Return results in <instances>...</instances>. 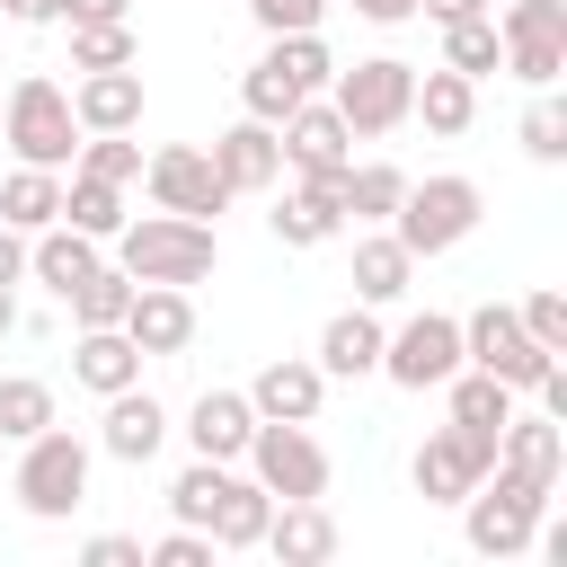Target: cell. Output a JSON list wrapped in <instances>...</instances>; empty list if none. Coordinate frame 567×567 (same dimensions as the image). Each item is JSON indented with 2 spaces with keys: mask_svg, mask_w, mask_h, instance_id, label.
<instances>
[{
  "mask_svg": "<svg viewBox=\"0 0 567 567\" xmlns=\"http://www.w3.org/2000/svg\"><path fill=\"white\" fill-rule=\"evenodd\" d=\"M213 257H221L213 221H186V213H142V221L115 230V266L133 284H204Z\"/></svg>",
  "mask_w": 567,
  "mask_h": 567,
  "instance_id": "1",
  "label": "cell"
},
{
  "mask_svg": "<svg viewBox=\"0 0 567 567\" xmlns=\"http://www.w3.org/2000/svg\"><path fill=\"white\" fill-rule=\"evenodd\" d=\"M0 142H9L27 168H71V159H80L71 89H62V80H44V71L9 80V97H0Z\"/></svg>",
  "mask_w": 567,
  "mask_h": 567,
  "instance_id": "2",
  "label": "cell"
},
{
  "mask_svg": "<svg viewBox=\"0 0 567 567\" xmlns=\"http://www.w3.org/2000/svg\"><path fill=\"white\" fill-rule=\"evenodd\" d=\"M478 213H487V195L470 186V177H408V195H399V213H390V239L425 266V257H443V248H461L470 230H478Z\"/></svg>",
  "mask_w": 567,
  "mask_h": 567,
  "instance_id": "3",
  "label": "cell"
},
{
  "mask_svg": "<svg viewBox=\"0 0 567 567\" xmlns=\"http://www.w3.org/2000/svg\"><path fill=\"white\" fill-rule=\"evenodd\" d=\"M337 80V62H328V44L319 35H266V53L248 62V80H239V106L257 115V124H284L301 97H319Z\"/></svg>",
  "mask_w": 567,
  "mask_h": 567,
  "instance_id": "4",
  "label": "cell"
},
{
  "mask_svg": "<svg viewBox=\"0 0 567 567\" xmlns=\"http://www.w3.org/2000/svg\"><path fill=\"white\" fill-rule=\"evenodd\" d=\"M18 505L35 514V523H62V514H80L89 505V443L71 434V425H44V434H27L18 443Z\"/></svg>",
  "mask_w": 567,
  "mask_h": 567,
  "instance_id": "5",
  "label": "cell"
},
{
  "mask_svg": "<svg viewBox=\"0 0 567 567\" xmlns=\"http://www.w3.org/2000/svg\"><path fill=\"white\" fill-rule=\"evenodd\" d=\"M549 496H558V487H532V478H514V470H487V478L461 496V532H470V549H478V558H523V549H532V523H540Z\"/></svg>",
  "mask_w": 567,
  "mask_h": 567,
  "instance_id": "6",
  "label": "cell"
},
{
  "mask_svg": "<svg viewBox=\"0 0 567 567\" xmlns=\"http://www.w3.org/2000/svg\"><path fill=\"white\" fill-rule=\"evenodd\" d=\"M408 97H416V62H399V53H372V62H354V71H337V115H346V133L354 142H381V133H399L408 124Z\"/></svg>",
  "mask_w": 567,
  "mask_h": 567,
  "instance_id": "7",
  "label": "cell"
},
{
  "mask_svg": "<svg viewBox=\"0 0 567 567\" xmlns=\"http://www.w3.org/2000/svg\"><path fill=\"white\" fill-rule=\"evenodd\" d=\"M248 478L266 487V496H328V452H319V434L310 425H284V416H257V434H248Z\"/></svg>",
  "mask_w": 567,
  "mask_h": 567,
  "instance_id": "8",
  "label": "cell"
},
{
  "mask_svg": "<svg viewBox=\"0 0 567 567\" xmlns=\"http://www.w3.org/2000/svg\"><path fill=\"white\" fill-rule=\"evenodd\" d=\"M461 363L496 372L505 390H532V381H540L558 354H549V346H532V328H523L505 301H487V310H470V319H461Z\"/></svg>",
  "mask_w": 567,
  "mask_h": 567,
  "instance_id": "9",
  "label": "cell"
},
{
  "mask_svg": "<svg viewBox=\"0 0 567 567\" xmlns=\"http://www.w3.org/2000/svg\"><path fill=\"white\" fill-rule=\"evenodd\" d=\"M142 186H151V204H159V213H186V221H213V213L230 204V186H221L213 151H195V142L151 151V159H142Z\"/></svg>",
  "mask_w": 567,
  "mask_h": 567,
  "instance_id": "10",
  "label": "cell"
},
{
  "mask_svg": "<svg viewBox=\"0 0 567 567\" xmlns=\"http://www.w3.org/2000/svg\"><path fill=\"white\" fill-rule=\"evenodd\" d=\"M381 372H390L399 390H443V381L461 372V319L416 310L399 337H381Z\"/></svg>",
  "mask_w": 567,
  "mask_h": 567,
  "instance_id": "11",
  "label": "cell"
},
{
  "mask_svg": "<svg viewBox=\"0 0 567 567\" xmlns=\"http://www.w3.org/2000/svg\"><path fill=\"white\" fill-rule=\"evenodd\" d=\"M487 470H496V443H478V434L443 425V434H425V443H416V470H408V478H416V496H425V505H461Z\"/></svg>",
  "mask_w": 567,
  "mask_h": 567,
  "instance_id": "12",
  "label": "cell"
},
{
  "mask_svg": "<svg viewBox=\"0 0 567 567\" xmlns=\"http://www.w3.org/2000/svg\"><path fill=\"white\" fill-rule=\"evenodd\" d=\"M275 142H284V168H301V177H337V168L354 159L346 115H337V106H319V97H301V106L275 124Z\"/></svg>",
  "mask_w": 567,
  "mask_h": 567,
  "instance_id": "13",
  "label": "cell"
},
{
  "mask_svg": "<svg viewBox=\"0 0 567 567\" xmlns=\"http://www.w3.org/2000/svg\"><path fill=\"white\" fill-rule=\"evenodd\" d=\"M213 168H221L230 195H275V186H284V142H275V124L239 115L230 133H213Z\"/></svg>",
  "mask_w": 567,
  "mask_h": 567,
  "instance_id": "14",
  "label": "cell"
},
{
  "mask_svg": "<svg viewBox=\"0 0 567 567\" xmlns=\"http://www.w3.org/2000/svg\"><path fill=\"white\" fill-rule=\"evenodd\" d=\"M346 177V168H337ZM337 177H301L292 195L275 186V213H266V230L284 239V248H328L337 230H346V204H337Z\"/></svg>",
  "mask_w": 567,
  "mask_h": 567,
  "instance_id": "15",
  "label": "cell"
},
{
  "mask_svg": "<svg viewBox=\"0 0 567 567\" xmlns=\"http://www.w3.org/2000/svg\"><path fill=\"white\" fill-rule=\"evenodd\" d=\"M124 337H133L142 354H186V346H195V301H186V284H133Z\"/></svg>",
  "mask_w": 567,
  "mask_h": 567,
  "instance_id": "16",
  "label": "cell"
},
{
  "mask_svg": "<svg viewBox=\"0 0 567 567\" xmlns=\"http://www.w3.org/2000/svg\"><path fill=\"white\" fill-rule=\"evenodd\" d=\"M257 549H275L284 567H328L337 558V523H328V505L319 496H275V514H266V540Z\"/></svg>",
  "mask_w": 567,
  "mask_h": 567,
  "instance_id": "17",
  "label": "cell"
},
{
  "mask_svg": "<svg viewBox=\"0 0 567 567\" xmlns=\"http://www.w3.org/2000/svg\"><path fill=\"white\" fill-rule=\"evenodd\" d=\"M71 115H80V133H133V124H142V71H133V62L80 71V80H71Z\"/></svg>",
  "mask_w": 567,
  "mask_h": 567,
  "instance_id": "18",
  "label": "cell"
},
{
  "mask_svg": "<svg viewBox=\"0 0 567 567\" xmlns=\"http://www.w3.org/2000/svg\"><path fill=\"white\" fill-rule=\"evenodd\" d=\"M319 399H328V372H319L310 354H275V363L248 381V408H257V416H284V425H310Z\"/></svg>",
  "mask_w": 567,
  "mask_h": 567,
  "instance_id": "19",
  "label": "cell"
},
{
  "mask_svg": "<svg viewBox=\"0 0 567 567\" xmlns=\"http://www.w3.org/2000/svg\"><path fill=\"white\" fill-rule=\"evenodd\" d=\"M496 470H514V478H532V487H558V470H567V425L514 408L505 434H496Z\"/></svg>",
  "mask_w": 567,
  "mask_h": 567,
  "instance_id": "20",
  "label": "cell"
},
{
  "mask_svg": "<svg viewBox=\"0 0 567 567\" xmlns=\"http://www.w3.org/2000/svg\"><path fill=\"white\" fill-rule=\"evenodd\" d=\"M97 443H106L115 461H133V470H142V461L168 443V408H159L142 381H133V390H106V425H97Z\"/></svg>",
  "mask_w": 567,
  "mask_h": 567,
  "instance_id": "21",
  "label": "cell"
},
{
  "mask_svg": "<svg viewBox=\"0 0 567 567\" xmlns=\"http://www.w3.org/2000/svg\"><path fill=\"white\" fill-rule=\"evenodd\" d=\"M248 434H257L248 390H204V399L186 408V443H195V461H239Z\"/></svg>",
  "mask_w": 567,
  "mask_h": 567,
  "instance_id": "22",
  "label": "cell"
},
{
  "mask_svg": "<svg viewBox=\"0 0 567 567\" xmlns=\"http://www.w3.org/2000/svg\"><path fill=\"white\" fill-rule=\"evenodd\" d=\"M89 266H97V239H89V230H71V221H44V230L27 239V275H35L53 301H71V292L89 284Z\"/></svg>",
  "mask_w": 567,
  "mask_h": 567,
  "instance_id": "23",
  "label": "cell"
},
{
  "mask_svg": "<svg viewBox=\"0 0 567 567\" xmlns=\"http://www.w3.org/2000/svg\"><path fill=\"white\" fill-rule=\"evenodd\" d=\"M328 381H363V372H381V319L354 301V310H337L328 328H319V354H310Z\"/></svg>",
  "mask_w": 567,
  "mask_h": 567,
  "instance_id": "24",
  "label": "cell"
},
{
  "mask_svg": "<svg viewBox=\"0 0 567 567\" xmlns=\"http://www.w3.org/2000/svg\"><path fill=\"white\" fill-rule=\"evenodd\" d=\"M71 381L80 390H133L142 381V346L124 337V328H80V346H71Z\"/></svg>",
  "mask_w": 567,
  "mask_h": 567,
  "instance_id": "25",
  "label": "cell"
},
{
  "mask_svg": "<svg viewBox=\"0 0 567 567\" xmlns=\"http://www.w3.org/2000/svg\"><path fill=\"white\" fill-rule=\"evenodd\" d=\"M443 390H452V425H461V434H478V443H496V434H505V416H514V399H523V390H505V381H496V372H478V363H461Z\"/></svg>",
  "mask_w": 567,
  "mask_h": 567,
  "instance_id": "26",
  "label": "cell"
},
{
  "mask_svg": "<svg viewBox=\"0 0 567 567\" xmlns=\"http://www.w3.org/2000/svg\"><path fill=\"white\" fill-rule=\"evenodd\" d=\"M0 221L27 230V239H35L44 221H62V168H27V159H18V168L0 177Z\"/></svg>",
  "mask_w": 567,
  "mask_h": 567,
  "instance_id": "27",
  "label": "cell"
},
{
  "mask_svg": "<svg viewBox=\"0 0 567 567\" xmlns=\"http://www.w3.org/2000/svg\"><path fill=\"white\" fill-rule=\"evenodd\" d=\"M408 275H416V257H408L390 230L354 239V301H363V310H381V301H408Z\"/></svg>",
  "mask_w": 567,
  "mask_h": 567,
  "instance_id": "28",
  "label": "cell"
},
{
  "mask_svg": "<svg viewBox=\"0 0 567 567\" xmlns=\"http://www.w3.org/2000/svg\"><path fill=\"white\" fill-rule=\"evenodd\" d=\"M408 115H425V133H470V115H478V80H461V71H416V97H408Z\"/></svg>",
  "mask_w": 567,
  "mask_h": 567,
  "instance_id": "29",
  "label": "cell"
},
{
  "mask_svg": "<svg viewBox=\"0 0 567 567\" xmlns=\"http://www.w3.org/2000/svg\"><path fill=\"white\" fill-rule=\"evenodd\" d=\"M266 514H275V496L230 470V487H221V505H213L204 532H213V549H257V540H266Z\"/></svg>",
  "mask_w": 567,
  "mask_h": 567,
  "instance_id": "30",
  "label": "cell"
},
{
  "mask_svg": "<svg viewBox=\"0 0 567 567\" xmlns=\"http://www.w3.org/2000/svg\"><path fill=\"white\" fill-rule=\"evenodd\" d=\"M399 195H408V168H390V159H346V177H337V204H346V221H390L399 213Z\"/></svg>",
  "mask_w": 567,
  "mask_h": 567,
  "instance_id": "31",
  "label": "cell"
},
{
  "mask_svg": "<svg viewBox=\"0 0 567 567\" xmlns=\"http://www.w3.org/2000/svg\"><path fill=\"white\" fill-rule=\"evenodd\" d=\"M443 71H461V80H487V71H505L496 9H478V18H452V27H443Z\"/></svg>",
  "mask_w": 567,
  "mask_h": 567,
  "instance_id": "32",
  "label": "cell"
},
{
  "mask_svg": "<svg viewBox=\"0 0 567 567\" xmlns=\"http://www.w3.org/2000/svg\"><path fill=\"white\" fill-rule=\"evenodd\" d=\"M62 221H71V230H89V239L106 248V239L124 230V186H106V177H80V168H71V177H62Z\"/></svg>",
  "mask_w": 567,
  "mask_h": 567,
  "instance_id": "33",
  "label": "cell"
},
{
  "mask_svg": "<svg viewBox=\"0 0 567 567\" xmlns=\"http://www.w3.org/2000/svg\"><path fill=\"white\" fill-rule=\"evenodd\" d=\"M124 301H133V275L97 257V266H89V284L71 292V319H80V328H124Z\"/></svg>",
  "mask_w": 567,
  "mask_h": 567,
  "instance_id": "34",
  "label": "cell"
},
{
  "mask_svg": "<svg viewBox=\"0 0 567 567\" xmlns=\"http://www.w3.org/2000/svg\"><path fill=\"white\" fill-rule=\"evenodd\" d=\"M221 487H230V461H186V470L168 478V514L204 532V523H213V505H221Z\"/></svg>",
  "mask_w": 567,
  "mask_h": 567,
  "instance_id": "35",
  "label": "cell"
},
{
  "mask_svg": "<svg viewBox=\"0 0 567 567\" xmlns=\"http://www.w3.org/2000/svg\"><path fill=\"white\" fill-rule=\"evenodd\" d=\"M44 425H53V390L27 381V372H9V381H0V443H27V434H44Z\"/></svg>",
  "mask_w": 567,
  "mask_h": 567,
  "instance_id": "36",
  "label": "cell"
},
{
  "mask_svg": "<svg viewBox=\"0 0 567 567\" xmlns=\"http://www.w3.org/2000/svg\"><path fill=\"white\" fill-rule=\"evenodd\" d=\"M80 177H106V186H133L142 177V142H124V133H80V159H71Z\"/></svg>",
  "mask_w": 567,
  "mask_h": 567,
  "instance_id": "37",
  "label": "cell"
},
{
  "mask_svg": "<svg viewBox=\"0 0 567 567\" xmlns=\"http://www.w3.org/2000/svg\"><path fill=\"white\" fill-rule=\"evenodd\" d=\"M505 71L532 80V89H558V71H567V35H505Z\"/></svg>",
  "mask_w": 567,
  "mask_h": 567,
  "instance_id": "38",
  "label": "cell"
},
{
  "mask_svg": "<svg viewBox=\"0 0 567 567\" xmlns=\"http://www.w3.org/2000/svg\"><path fill=\"white\" fill-rule=\"evenodd\" d=\"M115 62H133V27H124V18L71 27V71H115Z\"/></svg>",
  "mask_w": 567,
  "mask_h": 567,
  "instance_id": "39",
  "label": "cell"
},
{
  "mask_svg": "<svg viewBox=\"0 0 567 567\" xmlns=\"http://www.w3.org/2000/svg\"><path fill=\"white\" fill-rule=\"evenodd\" d=\"M248 18H257L266 35H319L328 0H248Z\"/></svg>",
  "mask_w": 567,
  "mask_h": 567,
  "instance_id": "40",
  "label": "cell"
},
{
  "mask_svg": "<svg viewBox=\"0 0 567 567\" xmlns=\"http://www.w3.org/2000/svg\"><path fill=\"white\" fill-rule=\"evenodd\" d=\"M523 151H532V159H567V106H558V97H540V106L523 115Z\"/></svg>",
  "mask_w": 567,
  "mask_h": 567,
  "instance_id": "41",
  "label": "cell"
},
{
  "mask_svg": "<svg viewBox=\"0 0 567 567\" xmlns=\"http://www.w3.org/2000/svg\"><path fill=\"white\" fill-rule=\"evenodd\" d=\"M514 319L532 328V346H549V354H567V292H532V301H523Z\"/></svg>",
  "mask_w": 567,
  "mask_h": 567,
  "instance_id": "42",
  "label": "cell"
},
{
  "mask_svg": "<svg viewBox=\"0 0 567 567\" xmlns=\"http://www.w3.org/2000/svg\"><path fill=\"white\" fill-rule=\"evenodd\" d=\"M142 558H151V567H213V532H195V523H177V532H168V540H151Z\"/></svg>",
  "mask_w": 567,
  "mask_h": 567,
  "instance_id": "43",
  "label": "cell"
},
{
  "mask_svg": "<svg viewBox=\"0 0 567 567\" xmlns=\"http://www.w3.org/2000/svg\"><path fill=\"white\" fill-rule=\"evenodd\" d=\"M80 558H89V567H151V558H142V540H133V532H97V540H89V549H80Z\"/></svg>",
  "mask_w": 567,
  "mask_h": 567,
  "instance_id": "44",
  "label": "cell"
},
{
  "mask_svg": "<svg viewBox=\"0 0 567 567\" xmlns=\"http://www.w3.org/2000/svg\"><path fill=\"white\" fill-rule=\"evenodd\" d=\"M124 9H133V0H62L71 27H106V18H124Z\"/></svg>",
  "mask_w": 567,
  "mask_h": 567,
  "instance_id": "45",
  "label": "cell"
},
{
  "mask_svg": "<svg viewBox=\"0 0 567 567\" xmlns=\"http://www.w3.org/2000/svg\"><path fill=\"white\" fill-rule=\"evenodd\" d=\"M0 18H9V27H53L62 0H0Z\"/></svg>",
  "mask_w": 567,
  "mask_h": 567,
  "instance_id": "46",
  "label": "cell"
},
{
  "mask_svg": "<svg viewBox=\"0 0 567 567\" xmlns=\"http://www.w3.org/2000/svg\"><path fill=\"white\" fill-rule=\"evenodd\" d=\"M354 18H372V27H408L416 18V0H346Z\"/></svg>",
  "mask_w": 567,
  "mask_h": 567,
  "instance_id": "47",
  "label": "cell"
},
{
  "mask_svg": "<svg viewBox=\"0 0 567 567\" xmlns=\"http://www.w3.org/2000/svg\"><path fill=\"white\" fill-rule=\"evenodd\" d=\"M18 275H27V230L0 221V284H18Z\"/></svg>",
  "mask_w": 567,
  "mask_h": 567,
  "instance_id": "48",
  "label": "cell"
},
{
  "mask_svg": "<svg viewBox=\"0 0 567 567\" xmlns=\"http://www.w3.org/2000/svg\"><path fill=\"white\" fill-rule=\"evenodd\" d=\"M416 9H425V18H434V27H452V18H478V9H487V0H416Z\"/></svg>",
  "mask_w": 567,
  "mask_h": 567,
  "instance_id": "49",
  "label": "cell"
},
{
  "mask_svg": "<svg viewBox=\"0 0 567 567\" xmlns=\"http://www.w3.org/2000/svg\"><path fill=\"white\" fill-rule=\"evenodd\" d=\"M9 328H18V301H9V284H0V337H9Z\"/></svg>",
  "mask_w": 567,
  "mask_h": 567,
  "instance_id": "50",
  "label": "cell"
}]
</instances>
